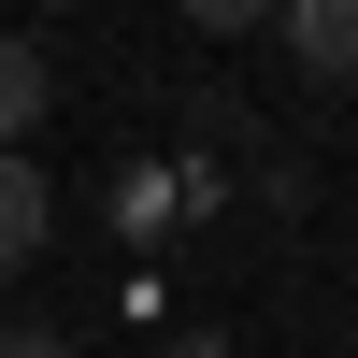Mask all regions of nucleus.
Segmentation results:
<instances>
[{"instance_id": "obj_5", "label": "nucleus", "mask_w": 358, "mask_h": 358, "mask_svg": "<svg viewBox=\"0 0 358 358\" xmlns=\"http://www.w3.org/2000/svg\"><path fill=\"white\" fill-rule=\"evenodd\" d=\"M172 358H229V344H172Z\"/></svg>"}, {"instance_id": "obj_2", "label": "nucleus", "mask_w": 358, "mask_h": 358, "mask_svg": "<svg viewBox=\"0 0 358 358\" xmlns=\"http://www.w3.org/2000/svg\"><path fill=\"white\" fill-rule=\"evenodd\" d=\"M287 57L330 72V86H358V0H301V15H287Z\"/></svg>"}, {"instance_id": "obj_3", "label": "nucleus", "mask_w": 358, "mask_h": 358, "mask_svg": "<svg viewBox=\"0 0 358 358\" xmlns=\"http://www.w3.org/2000/svg\"><path fill=\"white\" fill-rule=\"evenodd\" d=\"M43 229H57L43 172H29V158H0V273H29V258H43Z\"/></svg>"}, {"instance_id": "obj_4", "label": "nucleus", "mask_w": 358, "mask_h": 358, "mask_svg": "<svg viewBox=\"0 0 358 358\" xmlns=\"http://www.w3.org/2000/svg\"><path fill=\"white\" fill-rule=\"evenodd\" d=\"M0 358H72V330H0Z\"/></svg>"}, {"instance_id": "obj_1", "label": "nucleus", "mask_w": 358, "mask_h": 358, "mask_svg": "<svg viewBox=\"0 0 358 358\" xmlns=\"http://www.w3.org/2000/svg\"><path fill=\"white\" fill-rule=\"evenodd\" d=\"M43 101H57L43 43H29V29H0V158H29V129H43Z\"/></svg>"}]
</instances>
